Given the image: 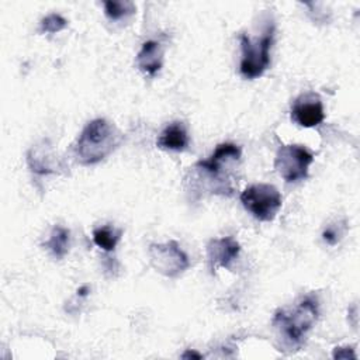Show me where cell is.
<instances>
[{
  "mask_svg": "<svg viewBox=\"0 0 360 360\" xmlns=\"http://www.w3.org/2000/svg\"><path fill=\"white\" fill-rule=\"evenodd\" d=\"M121 141L122 134L114 124L104 118H96L83 128L73 146V153L80 165H96L115 150Z\"/></svg>",
  "mask_w": 360,
  "mask_h": 360,
  "instance_id": "obj_1",
  "label": "cell"
},
{
  "mask_svg": "<svg viewBox=\"0 0 360 360\" xmlns=\"http://www.w3.org/2000/svg\"><path fill=\"white\" fill-rule=\"evenodd\" d=\"M319 305L314 295L302 298L292 309H277L273 316V326L278 329L284 343L291 350H298L308 330L318 321Z\"/></svg>",
  "mask_w": 360,
  "mask_h": 360,
  "instance_id": "obj_2",
  "label": "cell"
},
{
  "mask_svg": "<svg viewBox=\"0 0 360 360\" xmlns=\"http://www.w3.org/2000/svg\"><path fill=\"white\" fill-rule=\"evenodd\" d=\"M274 38V25H270L264 34L252 41L248 35H240L242 59L239 65L240 75L245 79H256L264 73L270 65V48Z\"/></svg>",
  "mask_w": 360,
  "mask_h": 360,
  "instance_id": "obj_3",
  "label": "cell"
},
{
  "mask_svg": "<svg viewBox=\"0 0 360 360\" xmlns=\"http://www.w3.org/2000/svg\"><path fill=\"white\" fill-rule=\"evenodd\" d=\"M240 202L256 219L273 221L281 208L283 198L278 190L271 184H252L240 194Z\"/></svg>",
  "mask_w": 360,
  "mask_h": 360,
  "instance_id": "obj_4",
  "label": "cell"
},
{
  "mask_svg": "<svg viewBox=\"0 0 360 360\" xmlns=\"http://www.w3.org/2000/svg\"><path fill=\"white\" fill-rule=\"evenodd\" d=\"M240 155L242 150L238 145L231 142L219 143L208 159L198 160L194 167L202 170L212 179V181H215V194L231 195L233 193V188L229 184V180L224 179V172L225 166L238 162L240 159Z\"/></svg>",
  "mask_w": 360,
  "mask_h": 360,
  "instance_id": "obj_5",
  "label": "cell"
},
{
  "mask_svg": "<svg viewBox=\"0 0 360 360\" xmlns=\"http://www.w3.org/2000/svg\"><path fill=\"white\" fill-rule=\"evenodd\" d=\"M314 155L302 145H281L276 153L274 169L287 181L295 183L308 177Z\"/></svg>",
  "mask_w": 360,
  "mask_h": 360,
  "instance_id": "obj_6",
  "label": "cell"
},
{
  "mask_svg": "<svg viewBox=\"0 0 360 360\" xmlns=\"http://www.w3.org/2000/svg\"><path fill=\"white\" fill-rule=\"evenodd\" d=\"M148 255L150 266L158 273L169 278L179 277L190 266L187 255L180 249L176 240H169L166 243H150Z\"/></svg>",
  "mask_w": 360,
  "mask_h": 360,
  "instance_id": "obj_7",
  "label": "cell"
},
{
  "mask_svg": "<svg viewBox=\"0 0 360 360\" xmlns=\"http://www.w3.org/2000/svg\"><path fill=\"white\" fill-rule=\"evenodd\" d=\"M291 120L300 127L312 128L325 118L322 101L315 93L301 94L291 107Z\"/></svg>",
  "mask_w": 360,
  "mask_h": 360,
  "instance_id": "obj_8",
  "label": "cell"
},
{
  "mask_svg": "<svg viewBox=\"0 0 360 360\" xmlns=\"http://www.w3.org/2000/svg\"><path fill=\"white\" fill-rule=\"evenodd\" d=\"M240 245L232 236L214 238L207 243V260L211 274L221 267H229L231 263L238 257Z\"/></svg>",
  "mask_w": 360,
  "mask_h": 360,
  "instance_id": "obj_9",
  "label": "cell"
},
{
  "mask_svg": "<svg viewBox=\"0 0 360 360\" xmlns=\"http://www.w3.org/2000/svg\"><path fill=\"white\" fill-rule=\"evenodd\" d=\"M27 163L32 173L37 174H49L56 173L59 167V162L56 155L52 152L48 142H42L41 145L32 146L27 153Z\"/></svg>",
  "mask_w": 360,
  "mask_h": 360,
  "instance_id": "obj_10",
  "label": "cell"
},
{
  "mask_svg": "<svg viewBox=\"0 0 360 360\" xmlns=\"http://www.w3.org/2000/svg\"><path fill=\"white\" fill-rule=\"evenodd\" d=\"M156 146L163 150L183 152L188 146V135L183 122L174 121L169 124L159 135Z\"/></svg>",
  "mask_w": 360,
  "mask_h": 360,
  "instance_id": "obj_11",
  "label": "cell"
},
{
  "mask_svg": "<svg viewBox=\"0 0 360 360\" xmlns=\"http://www.w3.org/2000/svg\"><path fill=\"white\" fill-rule=\"evenodd\" d=\"M163 63V48L158 41H146L143 42L141 51L136 55V65L138 68L149 75L155 76Z\"/></svg>",
  "mask_w": 360,
  "mask_h": 360,
  "instance_id": "obj_12",
  "label": "cell"
},
{
  "mask_svg": "<svg viewBox=\"0 0 360 360\" xmlns=\"http://www.w3.org/2000/svg\"><path fill=\"white\" fill-rule=\"evenodd\" d=\"M44 246L56 257L62 259L68 255L70 246V231L60 225H55L51 231L49 239L44 243Z\"/></svg>",
  "mask_w": 360,
  "mask_h": 360,
  "instance_id": "obj_13",
  "label": "cell"
},
{
  "mask_svg": "<svg viewBox=\"0 0 360 360\" xmlns=\"http://www.w3.org/2000/svg\"><path fill=\"white\" fill-rule=\"evenodd\" d=\"M121 233H122L121 229H115L111 225H104L93 231V240L100 249L105 252H111L115 249L121 238Z\"/></svg>",
  "mask_w": 360,
  "mask_h": 360,
  "instance_id": "obj_14",
  "label": "cell"
},
{
  "mask_svg": "<svg viewBox=\"0 0 360 360\" xmlns=\"http://www.w3.org/2000/svg\"><path fill=\"white\" fill-rule=\"evenodd\" d=\"M135 11V6L132 1H104V13L112 20H121Z\"/></svg>",
  "mask_w": 360,
  "mask_h": 360,
  "instance_id": "obj_15",
  "label": "cell"
},
{
  "mask_svg": "<svg viewBox=\"0 0 360 360\" xmlns=\"http://www.w3.org/2000/svg\"><path fill=\"white\" fill-rule=\"evenodd\" d=\"M68 27V21L59 15V14H48L46 17H44L41 20V27H39V32H45V34H55L59 32L62 30H65Z\"/></svg>",
  "mask_w": 360,
  "mask_h": 360,
  "instance_id": "obj_16",
  "label": "cell"
},
{
  "mask_svg": "<svg viewBox=\"0 0 360 360\" xmlns=\"http://www.w3.org/2000/svg\"><path fill=\"white\" fill-rule=\"evenodd\" d=\"M322 238H323V240H325L328 245L333 246V245H336V243L339 242V239H340V231H339V228L336 229L335 226H328V228L323 229Z\"/></svg>",
  "mask_w": 360,
  "mask_h": 360,
  "instance_id": "obj_17",
  "label": "cell"
},
{
  "mask_svg": "<svg viewBox=\"0 0 360 360\" xmlns=\"http://www.w3.org/2000/svg\"><path fill=\"white\" fill-rule=\"evenodd\" d=\"M332 356L333 359H356V354L352 347H336Z\"/></svg>",
  "mask_w": 360,
  "mask_h": 360,
  "instance_id": "obj_18",
  "label": "cell"
},
{
  "mask_svg": "<svg viewBox=\"0 0 360 360\" xmlns=\"http://www.w3.org/2000/svg\"><path fill=\"white\" fill-rule=\"evenodd\" d=\"M181 357H183V359H191V357H194V359H201L202 356H201L200 353L194 352V350H186V352L181 354Z\"/></svg>",
  "mask_w": 360,
  "mask_h": 360,
  "instance_id": "obj_19",
  "label": "cell"
},
{
  "mask_svg": "<svg viewBox=\"0 0 360 360\" xmlns=\"http://www.w3.org/2000/svg\"><path fill=\"white\" fill-rule=\"evenodd\" d=\"M89 285H82L79 290H77V295H80V297H86L87 294H89Z\"/></svg>",
  "mask_w": 360,
  "mask_h": 360,
  "instance_id": "obj_20",
  "label": "cell"
}]
</instances>
